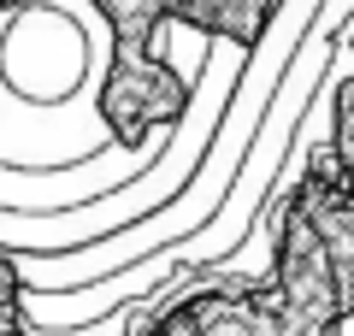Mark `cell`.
Segmentation results:
<instances>
[{
  "label": "cell",
  "mask_w": 354,
  "mask_h": 336,
  "mask_svg": "<svg viewBox=\"0 0 354 336\" xmlns=\"http://www.w3.org/2000/svg\"><path fill=\"white\" fill-rule=\"evenodd\" d=\"M30 6V0H0V18ZM113 30V59H106L101 95H95V118L113 142L124 148H148L153 136L183 124L189 112V83L165 59H153V30L165 18L195 24L213 41H236V48H260V36L278 18V0H88Z\"/></svg>",
  "instance_id": "1"
}]
</instances>
